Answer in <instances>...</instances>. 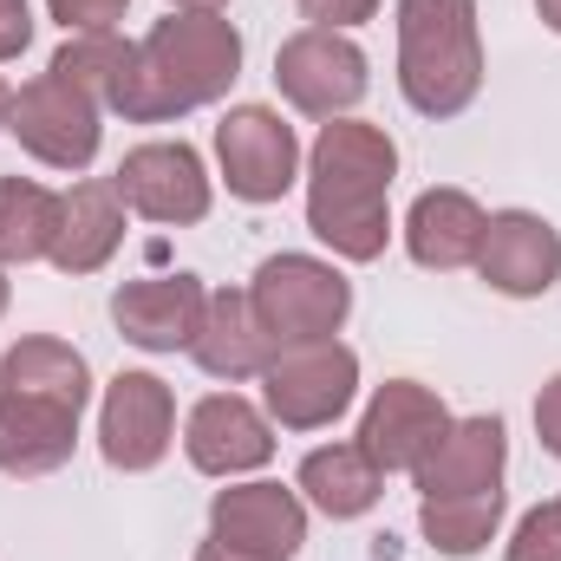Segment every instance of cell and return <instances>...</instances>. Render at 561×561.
<instances>
[{"label":"cell","instance_id":"6da1fadb","mask_svg":"<svg viewBox=\"0 0 561 561\" xmlns=\"http://www.w3.org/2000/svg\"><path fill=\"white\" fill-rule=\"evenodd\" d=\"M399 144L366 118H327L307 150V229L340 262H379L392 242Z\"/></svg>","mask_w":561,"mask_h":561},{"label":"cell","instance_id":"7a4b0ae2","mask_svg":"<svg viewBox=\"0 0 561 561\" xmlns=\"http://www.w3.org/2000/svg\"><path fill=\"white\" fill-rule=\"evenodd\" d=\"M92 405V366L79 346L53 333H26L0 359V470L7 477H53Z\"/></svg>","mask_w":561,"mask_h":561},{"label":"cell","instance_id":"3957f363","mask_svg":"<svg viewBox=\"0 0 561 561\" xmlns=\"http://www.w3.org/2000/svg\"><path fill=\"white\" fill-rule=\"evenodd\" d=\"M242 79V33L222 13H170L131 39V66L112 92V112L131 125H170L216 105Z\"/></svg>","mask_w":561,"mask_h":561},{"label":"cell","instance_id":"277c9868","mask_svg":"<svg viewBox=\"0 0 561 561\" xmlns=\"http://www.w3.org/2000/svg\"><path fill=\"white\" fill-rule=\"evenodd\" d=\"M399 92L419 118H457L477 105V0H399Z\"/></svg>","mask_w":561,"mask_h":561},{"label":"cell","instance_id":"5b68a950","mask_svg":"<svg viewBox=\"0 0 561 561\" xmlns=\"http://www.w3.org/2000/svg\"><path fill=\"white\" fill-rule=\"evenodd\" d=\"M249 307L275 353L307 346V340H333L353 313V280L320 255H268L249 280Z\"/></svg>","mask_w":561,"mask_h":561},{"label":"cell","instance_id":"8992f818","mask_svg":"<svg viewBox=\"0 0 561 561\" xmlns=\"http://www.w3.org/2000/svg\"><path fill=\"white\" fill-rule=\"evenodd\" d=\"M359 392V353L340 340L280 346L262 373V399L280 431H327Z\"/></svg>","mask_w":561,"mask_h":561},{"label":"cell","instance_id":"52a82bcc","mask_svg":"<svg viewBox=\"0 0 561 561\" xmlns=\"http://www.w3.org/2000/svg\"><path fill=\"white\" fill-rule=\"evenodd\" d=\"M99 112H105V105H99L92 92H79L72 79H59V72L46 66L33 85L13 92L7 131L20 138L26 157H39L46 170H85V163L99 157V138H105Z\"/></svg>","mask_w":561,"mask_h":561},{"label":"cell","instance_id":"ba28073f","mask_svg":"<svg viewBox=\"0 0 561 561\" xmlns=\"http://www.w3.org/2000/svg\"><path fill=\"white\" fill-rule=\"evenodd\" d=\"M275 85L300 118H346L366 99V53L333 26H300L275 53Z\"/></svg>","mask_w":561,"mask_h":561},{"label":"cell","instance_id":"9c48e42d","mask_svg":"<svg viewBox=\"0 0 561 561\" xmlns=\"http://www.w3.org/2000/svg\"><path fill=\"white\" fill-rule=\"evenodd\" d=\"M112 190H118V203L144 216V222H163V229H183V222H203L209 216V170H203V157L190 150V144L176 138H157V144H138V150H125V163H118V176H112Z\"/></svg>","mask_w":561,"mask_h":561},{"label":"cell","instance_id":"30bf717a","mask_svg":"<svg viewBox=\"0 0 561 561\" xmlns=\"http://www.w3.org/2000/svg\"><path fill=\"white\" fill-rule=\"evenodd\" d=\"M216 163H222L229 196H242V203H280L294 190V176H300V138L268 105H236L216 125Z\"/></svg>","mask_w":561,"mask_h":561},{"label":"cell","instance_id":"8fae6325","mask_svg":"<svg viewBox=\"0 0 561 561\" xmlns=\"http://www.w3.org/2000/svg\"><path fill=\"white\" fill-rule=\"evenodd\" d=\"M176 437V399L157 373H118L99 405V450L112 470H157Z\"/></svg>","mask_w":561,"mask_h":561},{"label":"cell","instance_id":"7c38bea8","mask_svg":"<svg viewBox=\"0 0 561 561\" xmlns=\"http://www.w3.org/2000/svg\"><path fill=\"white\" fill-rule=\"evenodd\" d=\"M209 536L262 561H294L307 542V503L280 483H229L209 503Z\"/></svg>","mask_w":561,"mask_h":561},{"label":"cell","instance_id":"4fadbf2b","mask_svg":"<svg viewBox=\"0 0 561 561\" xmlns=\"http://www.w3.org/2000/svg\"><path fill=\"white\" fill-rule=\"evenodd\" d=\"M183 450L203 477H249L275 457V419L255 412L242 392H209L196 399V412L183 424Z\"/></svg>","mask_w":561,"mask_h":561},{"label":"cell","instance_id":"5bb4252c","mask_svg":"<svg viewBox=\"0 0 561 561\" xmlns=\"http://www.w3.org/2000/svg\"><path fill=\"white\" fill-rule=\"evenodd\" d=\"M444 431H450V412H444V399L431 386H419V379H386L373 392L366 419H359V450L392 477V470H419L424 450Z\"/></svg>","mask_w":561,"mask_h":561},{"label":"cell","instance_id":"9a60e30c","mask_svg":"<svg viewBox=\"0 0 561 561\" xmlns=\"http://www.w3.org/2000/svg\"><path fill=\"white\" fill-rule=\"evenodd\" d=\"M477 275L510 300H536L561 280V229L536 209H496L477 249Z\"/></svg>","mask_w":561,"mask_h":561},{"label":"cell","instance_id":"2e32d148","mask_svg":"<svg viewBox=\"0 0 561 561\" xmlns=\"http://www.w3.org/2000/svg\"><path fill=\"white\" fill-rule=\"evenodd\" d=\"M203 307H209V287L196 275H150V280H125L112 294V320L118 333L144 346V353H190L196 327H203Z\"/></svg>","mask_w":561,"mask_h":561},{"label":"cell","instance_id":"e0dca14e","mask_svg":"<svg viewBox=\"0 0 561 561\" xmlns=\"http://www.w3.org/2000/svg\"><path fill=\"white\" fill-rule=\"evenodd\" d=\"M503 457H510V437L503 419H450V431L424 450L419 477V503L437 496H477V490H503Z\"/></svg>","mask_w":561,"mask_h":561},{"label":"cell","instance_id":"ac0fdd59","mask_svg":"<svg viewBox=\"0 0 561 561\" xmlns=\"http://www.w3.org/2000/svg\"><path fill=\"white\" fill-rule=\"evenodd\" d=\"M483 203L470 190H424L405 216V249L419 268H437V275H457V268H477V249H483Z\"/></svg>","mask_w":561,"mask_h":561},{"label":"cell","instance_id":"d6986e66","mask_svg":"<svg viewBox=\"0 0 561 561\" xmlns=\"http://www.w3.org/2000/svg\"><path fill=\"white\" fill-rule=\"evenodd\" d=\"M118 242H125V203H118V190L99 183V176L72 183L59 196V236H53L46 262L59 275H99L118 255Z\"/></svg>","mask_w":561,"mask_h":561},{"label":"cell","instance_id":"ffe728a7","mask_svg":"<svg viewBox=\"0 0 561 561\" xmlns=\"http://www.w3.org/2000/svg\"><path fill=\"white\" fill-rule=\"evenodd\" d=\"M190 359H196L209 379H229V386H242V379H262V373H268L275 346H268V333H262V320H255L249 294H236V287L209 294L203 327H196V340H190Z\"/></svg>","mask_w":561,"mask_h":561},{"label":"cell","instance_id":"44dd1931","mask_svg":"<svg viewBox=\"0 0 561 561\" xmlns=\"http://www.w3.org/2000/svg\"><path fill=\"white\" fill-rule=\"evenodd\" d=\"M294 490L320 510V516H333V523H353V516H366L373 503H379V490H386V470L359 450V437L353 444H320V450H307L300 457V477H294Z\"/></svg>","mask_w":561,"mask_h":561},{"label":"cell","instance_id":"7402d4cb","mask_svg":"<svg viewBox=\"0 0 561 561\" xmlns=\"http://www.w3.org/2000/svg\"><path fill=\"white\" fill-rule=\"evenodd\" d=\"M59 236V190L33 176H0V268L46 262Z\"/></svg>","mask_w":561,"mask_h":561},{"label":"cell","instance_id":"603a6c76","mask_svg":"<svg viewBox=\"0 0 561 561\" xmlns=\"http://www.w3.org/2000/svg\"><path fill=\"white\" fill-rule=\"evenodd\" d=\"M503 523V490H477V496H437V503H419V529L437 556L470 561L477 549H490Z\"/></svg>","mask_w":561,"mask_h":561},{"label":"cell","instance_id":"cb8c5ba5","mask_svg":"<svg viewBox=\"0 0 561 561\" xmlns=\"http://www.w3.org/2000/svg\"><path fill=\"white\" fill-rule=\"evenodd\" d=\"M125 66H131V39H118L112 26H105V33H72V39L53 53V72L72 79L79 92H92L105 112H112V92H118Z\"/></svg>","mask_w":561,"mask_h":561},{"label":"cell","instance_id":"d4e9b609","mask_svg":"<svg viewBox=\"0 0 561 561\" xmlns=\"http://www.w3.org/2000/svg\"><path fill=\"white\" fill-rule=\"evenodd\" d=\"M503 561H561V496L556 503H536V510L516 523Z\"/></svg>","mask_w":561,"mask_h":561},{"label":"cell","instance_id":"484cf974","mask_svg":"<svg viewBox=\"0 0 561 561\" xmlns=\"http://www.w3.org/2000/svg\"><path fill=\"white\" fill-rule=\"evenodd\" d=\"M131 0H46V13L66 26V33H105L112 20H125Z\"/></svg>","mask_w":561,"mask_h":561},{"label":"cell","instance_id":"4316f807","mask_svg":"<svg viewBox=\"0 0 561 561\" xmlns=\"http://www.w3.org/2000/svg\"><path fill=\"white\" fill-rule=\"evenodd\" d=\"M313 26H333V33H346V26H359V20H373L379 13V0H294Z\"/></svg>","mask_w":561,"mask_h":561},{"label":"cell","instance_id":"83f0119b","mask_svg":"<svg viewBox=\"0 0 561 561\" xmlns=\"http://www.w3.org/2000/svg\"><path fill=\"white\" fill-rule=\"evenodd\" d=\"M33 46V7L26 0H0V59H20Z\"/></svg>","mask_w":561,"mask_h":561},{"label":"cell","instance_id":"f1b7e54d","mask_svg":"<svg viewBox=\"0 0 561 561\" xmlns=\"http://www.w3.org/2000/svg\"><path fill=\"white\" fill-rule=\"evenodd\" d=\"M536 437H542L549 457H561V373L542 386V399H536Z\"/></svg>","mask_w":561,"mask_h":561},{"label":"cell","instance_id":"f546056e","mask_svg":"<svg viewBox=\"0 0 561 561\" xmlns=\"http://www.w3.org/2000/svg\"><path fill=\"white\" fill-rule=\"evenodd\" d=\"M196 561H262V556H242V549H229V542H216V536H209V542L196 549Z\"/></svg>","mask_w":561,"mask_h":561},{"label":"cell","instance_id":"4dcf8cb0","mask_svg":"<svg viewBox=\"0 0 561 561\" xmlns=\"http://www.w3.org/2000/svg\"><path fill=\"white\" fill-rule=\"evenodd\" d=\"M170 7H176V13H222L229 0H170Z\"/></svg>","mask_w":561,"mask_h":561},{"label":"cell","instance_id":"1f68e13d","mask_svg":"<svg viewBox=\"0 0 561 561\" xmlns=\"http://www.w3.org/2000/svg\"><path fill=\"white\" fill-rule=\"evenodd\" d=\"M536 13H542V26H549V33H561V0H536Z\"/></svg>","mask_w":561,"mask_h":561},{"label":"cell","instance_id":"d6a6232c","mask_svg":"<svg viewBox=\"0 0 561 561\" xmlns=\"http://www.w3.org/2000/svg\"><path fill=\"white\" fill-rule=\"evenodd\" d=\"M7 112H13V92H7V79H0V131H7Z\"/></svg>","mask_w":561,"mask_h":561},{"label":"cell","instance_id":"836d02e7","mask_svg":"<svg viewBox=\"0 0 561 561\" xmlns=\"http://www.w3.org/2000/svg\"><path fill=\"white\" fill-rule=\"evenodd\" d=\"M0 313H7V275H0Z\"/></svg>","mask_w":561,"mask_h":561}]
</instances>
